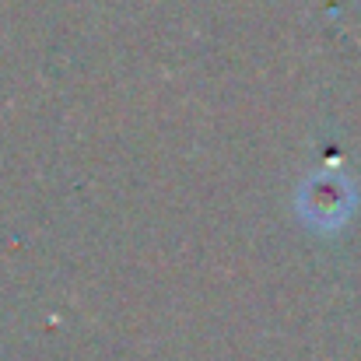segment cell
Instances as JSON below:
<instances>
[{
	"instance_id": "6da1fadb",
	"label": "cell",
	"mask_w": 361,
	"mask_h": 361,
	"mask_svg": "<svg viewBox=\"0 0 361 361\" xmlns=\"http://www.w3.org/2000/svg\"><path fill=\"white\" fill-rule=\"evenodd\" d=\"M302 211H305V221L312 225H341L351 211V186L341 183L337 176H319L305 186L302 193Z\"/></svg>"
}]
</instances>
